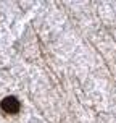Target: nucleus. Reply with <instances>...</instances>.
Returning a JSON list of instances; mask_svg holds the SVG:
<instances>
[{
  "label": "nucleus",
  "instance_id": "1",
  "mask_svg": "<svg viewBox=\"0 0 116 123\" xmlns=\"http://www.w3.org/2000/svg\"><path fill=\"white\" fill-rule=\"evenodd\" d=\"M0 107H2V110L6 112V113H16V112L19 110V100L16 97H13V96H10V97H5L2 100Z\"/></svg>",
  "mask_w": 116,
  "mask_h": 123
}]
</instances>
